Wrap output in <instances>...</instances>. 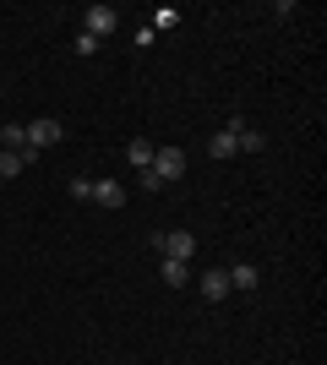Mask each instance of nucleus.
I'll list each match as a JSON object with an SVG mask.
<instances>
[{
	"mask_svg": "<svg viewBox=\"0 0 327 365\" xmlns=\"http://www.w3.org/2000/svg\"><path fill=\"white\" fill-rule=\"evenodd\" d=\"M153 245H158V257H170V262L197 257V235H186V229H164V235H153Z\"/></svg>",
	"mask_w": 327,
	"mask_h": 365,
	"instance_id": "obj_1",
	"label": "nucleus"
},
{
	"mask_svg": "<svg viewBox=\"0 0 327 365\" xmlns=\"http://www.w3.org/2000/svg\"><path fill=\"white\" fill-rule=\"evenodd\" d=\"M115 28H120V11H115V6H88V16H82V33H88V38H109Z\"/></svg>",
	"mask_w": 327,
	"mask_h": 365,
	"instance_id": "obj_2",
	"label": "nucleus"
},
{
	"mask_svg": "<svg viewBox=\"0 0 327 365\" xmlns=\"http://www.w3.org/2000/svg\"><path fill=\"white\" fill-rule=\"evenodd\" d=\"M61 137H66V125H61V120H49V115H44V120H28V153L55 148Z\"/></svg>",
	"mask_w": 327,
	"mask_h": 365,
	"instance_id": "obj_3",
	"label": "nucleus"
},
{
	"mask_svg": "<svg viewBox=\"0 0 327 365\" xmlns=\"http://www.w3.org/2000/svg\"><path fill=\"white\" fill-rule=\"evenodd\" d=\"M153 175H158L164 185L180 180V175H186V153H180V148H158V153H153Z\"/></svg>",
	"mask_w": 327,
	"mask_h": 365,
	"instance_id": "obj_4",
	"label": "nucleus"
},
{
	"mask_svg": "<svg viewBox=\"0 0 327 365\" xmlns=\"http://www.w3.org/2000/svg\"><path fill=\"white\" fill-rule=\"evenodd\" d=\"M125 197H131V191H125L120 180H93V202H98V207H115V213H120Z\"/></svg>",
	"mask_w": 327,
	"mask_h": 365,
	"instance_id": "obj_5",
	"label": "nucleus"
},
{
	"mask_svg": "<svg viewBox=\"0 0 327 365\" xmlns=\"http://www.w3.org/2000/svg\"><path fill=\"white\" fill-rule=\"evenodd\" d=\"M197 289H202V300H207V305H218L224 294H229V273H224V267H213V273L197 278Z\"/></svg>",
	"mask_w": 327,
	"mask_h": 365,
	"instance_id": "obj_6",
	"label": "nucleus"
},
{
	"mask_svg": "<svg viewBox=\"0 0 327 365\" xmlns=\"http://www.w3.org/2000/svg\"><path fill=\"white\" fill-rule=\"evenodd\" d=\"M229 273V289H240V294H251L256 284H262V273H256V262H234V267H224Z\"/></svg>",
	"mask_w": 327,
	"mask_h": 365,
	"instance_id": "obj_7",
	"label": "nucleus"
},
{
	"mask_svg": "<svg viewBox=\"0 0 327 365\" xmlns=\"http://www.w3.org/2000/svg\"><path fill=\"white\" fill-rule=\"evenodd\" d=\"M153 153H158L153 142H142V137H137V142H125V164L142 175V169H153Z\"/></svg>",
	"mask_w": 327,
	"mask_h": 365,
	"instance_id": "obj_8",
	"label": "nucleus"
},
{
	"mask_svg": "<svg viewBox=\"0 0 327 365\" xmlns=\"http://www.w3.org/2000/svg\"><path fill=\"white\" fill-rule=\"evenodd\" d=\"M0 142H6L11 153H28V125H22V120H6V125H0Z\"/></svg>",
	"mask_w": 327,
	"mask_h": 365,
	"instance_id": "obj_9",
	"label": "nucleus"
},
{
	"mask_svg": "<svg viewBox=\"0 0 327 365\" xmlns=\"http://www.w3.org/2000/svg\"><path fill=\"white\" fill-rule=\"evenodd\" d=\"M207 153H213V158H234V153H240V142H234V131H213V142H207Z\"/></svg>",
	"mask_w": 327,
	"mask_h": 365,
	"instance_id": "obj_10",
	"label": "nucleus"
},
{
	"mask_svg": "<svg viewBox=\"0 0 327 365\" xmlns=\"http://www.w3.org/2000/svg\"><path fill=\"white\" fill-rule=\"evenodd\" d=\"M22 169H28V158H22V153H11V148H0V180H16V175H22Z\"/></svg>",
	"mask_w": 327,
	"mask_h": 365,
	"instance_id": "obj_11",
	"label": "nucleus"
},
{
	"mask_svg": "<svg viewBox=\"0 0 327 365\" xmlns=\"http://www.w3.org/2000/svg\"><path fill=\"white\" fill-rule=\"evenodd\" d=\"M158 278H164V284H170V289H180V284H186V262H170V257H164V262H158Z\"/></svg>",
	"mask_w": 327,
	"mask_h": 365,
	"instance_id": "obj_12",
	"label": "nucleus"
},
{
	"mask_svg": "<svg viewBox=\"0 0 327 365\" xmlns=\"http://www.w3.org/2000/svg\"><path fill=\"white\" fill-rule=\"evenodd\" d=\"M234 142H240V153H262V148H267V137L256 131V125H246V131H240Z\"/></svg>",
	"mask_w": 327,
	"mask_h": 365,
	"instance_id": "obj_13",
	"label": "nucleus"
},
{
	"mask_svg": "<svg viewBox=\"0 0 327 365\" xmlns=\"http://www.w3.org/2000/svg\"><path fill=\"white\" fill-rule=\"evenodd\" d=\"M66 191H71L77 202H93V180H88V175H71V185H66Z\"/></svg>",
	"mask_w": 327,
	"mask_h": 365,
	"instance_id": "obj_14",
	"label": "nucleus"
},
{
	"mask_svg": "<svg viewBox=\"0 0 327 365\" xmlns=\"http://www.w3.org/2000/svg\"><path fill=\"white\" fill-rule=\"evenodd\" d=\"M175 22H180V11H175V6H158V11H153V22H147V28H175Z\"/></svg>",
	"mask_w": 327,
	"mask_h": 365,
	"instance_id": "obj_15",
	"label": "nucleus"
}]
</instances>
